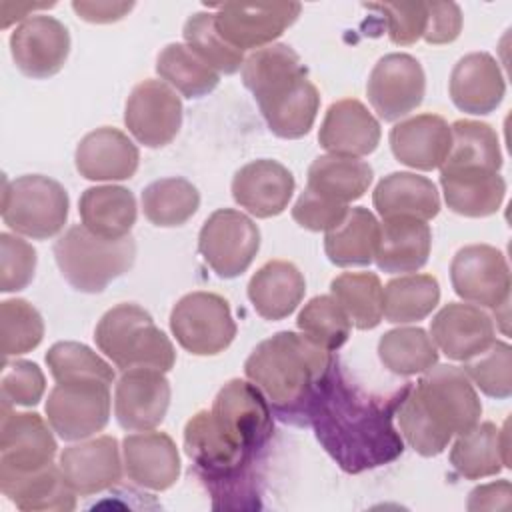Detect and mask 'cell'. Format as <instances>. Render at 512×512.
I'll return each mask as SVG.
<instances>
[{"mask_svg":"<svg viewBox=\"0 0 512 512\" xmlns=\"http://www.w3.org/2000/svg\"><path fill=\"white\" fill-rule=\"evenodd\" d=\"M46 364L56 382H80L100 380L106 384L114 382L112 366L100 358L92 348L80 342L64 340L50 346L46 352Z\"/></svg>","mask_w":512,"mask_h":512,"instance_id":"7bdbcfd3","label":"cell"},{"mask_svg":"<svg viewBox=\"0 0 512 512\" xmlns=\"http://www.w3.org/2000/svg\"><path fill=\"white\" fill-rule=\"evenodd\" d=\"M156 72L170 88L190 100L210 94L220 82L218 72L180 42H172L160 50Z\"/></svg>","mask_w":512,"mask_h":512,"instance_id":"f35d334b","label":"cell"},{"mask_svg":"<svg viewBox=\"0 0 512 512\" xmlns=\"http://www.w3.org/2000/svg\"><path fill=\"white\" fill-rule=\"evenodd\" d=\"M450 150L440 164L448 172H498L502 168L500 140L494 128L478 120H456L450 124Z\"/></svg>","mask_w":512,"mask_h":512,"instance_id":"1f68e13d","label":"cell"},{"mask_svg":"<svg viewBox=\"0 0 512 512\" xmlns=\"http://www.w3.org/2000/svg\"><path fill=\"white\" fill-rule=\"evenodd\" d=\"M36 270V250L26 240L2 232L0 234V290H24Z\"/></svg>","mask_w":512,"mask_h":512,"instance_id":"c3c4849f","label":"cell"},{"mask_svg":"<svg viewBox=\"0 0 512 512\" xmlns=\"http://www.w3.org/2000/svg\"><path fill=\"white\" fill-rule=\"evenodd\" d=\"M122 462L130 482L154 492L172 488L180 476V454L166 432L142 430L124 436Z\"/></svg>","mask_w":512,"mask_h":512,"instance_id":"ffe728a7","label":"cell"},{"mask_svg":"<svg viewBox=\"0 0 512 512\" xmlns=\"http://www.w3.org/2000/svg\"><path fill=\"white\" fill-rule=\"evenodd\" d=\"M334 358L304 334L282 330L262 340L246 358V378L284 422L306 424L308 406Z\"/></svg>","mask_w":512,"mask_h":512,"instance_id":"277c9868","label":"cell"},{"mask_svg":"<svg viewBox=\"0 0 512 512\" xmlns=\"http://www.w3.org/2000/svg\"><path fill=\"white\" fill-rule=\"evenodd\" d=\"M494 320L476 304L448 302L430 322L436 348L456 362H466L484 352L494 338Z\"/></svg>","mask_w":512,"mask_h":512,"instance_id":"d6986e66","label":"cell"},{"mask_svg":"<svg viewBox=\"0 0 512 512\" xmlns=\"http://www.w3.org/2000/svg\"><path fill=\"white\" fill-rule=\"evenodd\" d=\"M426 92L422 64L404 52L382 56L366 84L368 102L384 122H396L416 110Z\"/></svg>","mask_w":512,"mask_h":512,"instance_id":"5bb4252c","label":"cell"},{"mask_svg":"<svg viewBox=\"0 0 512 512\" xmlns=\"http://www.w3.org/2000/svg\"><path fill=\"white\" fill-rule=\"evenodd\" d=\"M134 8V2H86V0H74L72 10L78 14V18L92 22V24H112L128 16V12Z\"/></svg>","mask_w":512,"mask_h":512,"instance_id":"f5cc1de1","label":"cell"},{"mask_svg":"<svg viewBox=\"0 0 512 512\" xmlns=\"http://www.w3.org/2000/svg\"><path fill=\"white\" fill-rule=\"evenodd\" d=\"M382 284L372 272H344L330 282V296L358 330L376 328L382 318Z\"/></svg>","mask_w":512,"mask_h":512,"instance_id":"60d3db41","label":"cell"},{"mask_svg":"<svg viewBox=\"0 0 512 512\" xmlns=\"http://www.w3.org/2000/svg\"><path fill=\"white\" fill-rule=\"evenodd\" d=\"M170 330L186 352L194 356H216L232 344L236 322L226 298L198 290L182 296L174 304Z\"/></svg>","mask_w":512,"mask_h":512,"instance_id":"9c48e42d","label":"cell"},{"mask_svg":"<svg viewBox=\"0 0 512 512\" xmlns=\"http://www.w3.org/2000/svg\"><path fill=\"white\" fill-rule=\"evenodd\" d=\"M298 330L318 346L334 352L350 336V320L332 296H314L304 304L296 320Z\"/></svg>","mask_w":512,"mask_h":512,"instance_id":"ee69618b","label":"cell"},{"mask_svg":"<svg viewBox=\"0 0 512 512\" xmlns=\"http://www.w3.org/2000/svg\"><path fill=\"white\" fill-rule=\"evenodd\" d=\"M272 436V410L248 380L232 378L210 410L184 426V450L212 494L214 508H258L254 460Z\"/></svg>","mask_w":512,"mask_h":512,"instance_id":"6da1fadb","label":"cell"},{"mask_svg":"<svg viewBox=\"0 0 512 512\" xmlns=\"http://www.w3.org/2000/svg\"><path fill=\"white\" fill-rule=\"evenodd\" d=\"M94 342L116 368H156L168 372L176 364L170 338L138 304L124 302L110 308L94 328Z\"/></svg>","mask_w":512,"mask_h":512,"instance_id":"8992f818","label":"cell"},{"mask_svg":"<svg viewBox=\"0 0 512 512\" xmlns=\"http://www.w3.org/2000/svg\"><path fill=\"white\" fill-rule=\"evenodd\" d=\"M306 280L302 272L286 260H270L260 266L248 282V298L264 320H284L302 302Z\"/></svg>","mask_w":512,"mask_h":512,"instance_id":"f1b7e54d","label":"cell"},{"mask_svg":"<svg viewBox=\"0 0 512 512\" xmlns=\"http://www.w3.org/2000/svg\"><path fill=\"white\" fill-rule=\"evenodd\" d=\"M124 124L146 148L170 144L182 126V102L164 80H142L126 100Z\"/></svg>","mask_w":512,"mask_h":512,"instance_id":"9a60e30c","label":"cell"},{"mask_svg":"<svg viewBox=\"0 0 512 512\" xmlns=\"http://www.w3.org/2000/svg\"><path fill=\"white\" fill-rule=\"evenodd\" d=\"M462 372L486 396L506 400L512 394V348L504 340H494L484 352L464 362Z\"/></svg>","mask_w":512,"mask_h":512,"instance_id":"bcb514c9","label":"cell"},{"mask_svg":"<svg viewBox=\"0 0 512 512\" xmlns=\"http://www.w3.org/2000/svg\"><path fill=\"white\" fill-rule=\"evenodd\" d=\"M364 8L378 10L388 28V36L398 46L414 44L422 38L428 22V2H374Z\"/></svg>","mask_w":512,"mask_h":512,"instance_id":"681fc988","label":"cell"},{"mask_svg":"<svg viewBox=\"0 0 512 512\" xmlns=\"http://www.w3.org/2000/svg\"><path fill=\"white\" fill-rule=\"evenodd\" d=\"M138 162L136 144L122 130L110 126L88 132L74 152L76 170L94 182L128 180L136 174Z\"/></svg>","mask_w":512,"mask_h":512,"instance_id":"cb8c5ba5","label":"cell"},{"mask_svg":"<svg viewBox=\"0 0 512 512\" xmlns=\"http://www.w3.org/2000/svg\"><path fill=\"white\" fill-rule=\"evenodd\" d=\"M120 446L114 436H96L80 444L68 446L58 458V466L80 496L104 492L122 478Z\"/></svg>","mask_w":512,"mask_h":512,"instance_id":"44dd1931","label":"cell"},{"mask_svg":"<svg viewBox=\"0 0 512 512\" xmlns=\"http://www.w3.org/2000/svg\"><path fill=\"white\" fill-rule=\"evenodd\" d=\"M68 192L64 186L42 174H26L12 182L4 180L2 220L32 240L56 236L68 220Z\"/></svg>","mask_w":512,"mask_h":512,"instance_id":"ba28073f","label":"cell"},{"mask_svg":"<svg viewBox=\"0 0 512 512\" xmlns=\"http://www.w3.org/2000/svg\"><path fill=\"white\" fill-rule=\"evenodd\" d=\"M82 224L96 236L120 240L130 236L136 222V198L124 186L104 184L86 188L78 200Z\"/></svg>","mask_w":512,"mask_h":512,"instance_id":"4dcf8cb0","label":"cell"},{"mask_svg":"<svg viewBox=\"0 0 512 512\" xmlns=\"http://www.w3.org/2000/svg\"><path fill=\"white\" fill-rule=\"evenodd\" d=\"M448 90L458 110L484 116L500 106L506 94V82L494 56L488 52H470L452 68Z\"/></svg>","mask_w":512,"mask_h":512,"instance_id":"d4e9b609","label":"cell"},{"mask_svg":"<svg viewBox=\"0 0 512 512\" xmlns=\"http://www.w3.org/2000/svg\"><path fill=\"white\" fill-rule=\"evenodd\" d=\"M44 338L40 312L24 298L0 302V348L4 358L34 350Z\"/></svg>","mask_w":512,"mask_h":512,"instance_id":"f6af8a7d","label":"cell"},{"mask_svg":"<svg viewBox=\"0 0 512 512\" xmlns=\"http://www.w3.org/2000/svg\"><path fill=\"white\" fill-rule=\"evenodd\" d=\"M296 182L292 172L270 158L244 164L232 178V198L256 218H272L288 208Z\"/></svg>","mask_w":512,"mask_h":512,"instance_id":"7402d4cb","label":"cell"},{"mask_svg":"<svg viewBox=\"0 0 512 512\" xmlns=\"http://www.w3.org/2000/svg\"><path fill=\"white\" fill-rule=\"evenodd\" d=\"M300 10L298 2H224L214 14L222 38L244 52L270 46L298 20Z\"/></svg>","mask_w":512,"mask_h":512,"instance_id":"4fadbf2b","label":"cell"},{"mask_svg":"<svg viewBox=\"0 0 512 512\" xmlns=\"http://www.w3.org/2000/svg\"><path fill=\"white\" fill-rule=\"evenodd\" d=\"M10 54L16 68L34 80L58 74L70 54L68 28L48 14H32L10 34Z\"/></svg>","mask_w":512,"mask_h":512,"instance_id":"2e32d148","label":"cell"},{"mask_svg":"<svg viewBox=\"0 0 512 512\" xmlns=\"http://www.w3.org/2000/svg\"><path fill=\"white\" fill-rule=\"evenodd\" d=\"M200 206L198 188L180 176L160 178L142 190V210L150 224L174 228L186 224Z\"/></svg>","mask_w":512,"mask_h":512,"instance_id":"74e56055","label":"cell"},{"mask_svg":"<svg viewBox=\"0 0 512 512\" xmlns=\"http://www.w3.org/2000/svg\"><path fill=\"white\" fill-rule=\"evenodd\" d=\"M380 240L378 218L362 206L348 208L340 224L324 236V252L328 260L340 268L368 266L374 262Z\"/></svg>","mask_w":512,"mask_h":512,"instance_id":"d6a6232c","label":"cell"},{"mask_svg":"<svg viewBox=\"0 0 512 512\" xmlns=\"http://www.w3.org/2000/svg\"><path fill=\"white\" fill-rule=\"evenodd\" d=\"M462 10L456 2H428V22L422 38L428 44H450L460 36Z\"/></svg>","mask_w":512,"mask_h":512,"instance_id":"816d5d0a","label":"cell"},{"mask_svg":"<svg viewBox=\"0 0 512 512\" xmlns=\"http://www.w3.org/2000/svg\"><path fill=\"white\" fill-rule=\"evenodd\" d=\"M0 490L22 512H70L78 496L54 462L32 472L0 470Z\"/></svg>","mask_w":512,"mask_h":512,"instance_id":"4316f807","label":"cell"},{"mask_svg":"<svg viewBox=\"0 0 512 512\" xmlns=\"http://www.w3.org/2000/svg\"><path fill=\"white\" fill-rule=\"evenodd\" d=\"M54 6V2L52 4H48V2H38V4H30V2H2L0 4V10H2V28H8L12 22H24V20H28V16H32L30 12H34V10H42V8H52Z\"/></svg>","mask_w":512,"mask_h":512,"instance_id":"11a10c76","label":"cell"},{"mask_svg":"<svg viewBox=\"0 0 512 512\" xmlns=\"http://www.w3.org/2000/svg\"><path fill=\"white\" fill-rule=\"evenodd\" d=\"M378 358L398 376L424 374L438 364V348L422 328H394L378 340Z\"/></svg>","mask_w":512,"mask_h":512,"instance_id":"ab89813d","label":"cell"},{"mask_svg":"<svg viewBox=\"0 0 512 512\" xmlns=\"http://www.w3.org/2000/svg\"><path fill=\"white\" fill-rule=\"evenodd\" d=\"M52 426L36 412H16L2 406L0 412V470L32 472L52 464L56 456Z\"/></svg>","mask_w":512,"mask_h":512,"instance_id":"ac0fdd59","label":"cell"},{"mask_svg":"<svg viewBox=\"0 0 512 512\" xmlns=\"http://www.w3.org/2000/svg\"><path fill=\"white\" fill-rule=\"evenodd\" d=\"M390 148L394 158L414 170H436L444 162L452 132L450 124L438 114H416L400 120L390 130Z\"/></svg>","mask_w":512,"mask_h":512,"instance_id":"484cf974","label":"cell"},{"mask_svg":"<svg viewBox=\"0 0 512 512\" xmlns=\"http://www.w3.org/2000/svg\"><path fill=\"white\" fill-rule=\"evenodd\" d=\"M260 250V230L252 218L234 208L212 212L200 228L198 252L220 278L244 274Z\"/></svg>","mask_w":512,"mask_h":512,"instance_id":"30bf717a","label":"cell"},{"mask_svg":"<svg viewBox=\"0 0 512 512\" xmlns=\"http://www.w3.org/2000/svg\"><path fill=\"white\" fill-rule=\"evenodd\" d=\"M512 486L508 480H496L476 486L468 496V510H506L510 506Z\"/></svg>","mask_w":512,"mask_h":512,"instance_id":"db71d44e","label":"cell"},{"mask_svg":"<svg viewBox=\"0 0 512 512\" xmlns=\"http://www.w3.org/2000/svg\"><path fill=\"white\" fill-rule=\"evenodd\" d=\"M54 260L74 290L98 294L132 268L136 242L132 236L106 240L92 234L84 224H76L54 242Z\"/></svg>","mask_w":512,"mask_h":512,"instance_id":"52a82bcc","label":"cell"},{"mask_svg":"<svg viewBox=\"0 0 512 512\" xmlns=\"http://www.w3.org/2000/svg\"><path fill=\"white\" fill-rule=\"evenodd\" d=\"M482 402L458 366L436 364L416 384H408L396 418L404 440L420 456H438L454 434L478 424Z\"/></svg>","mask_w":512,"mask_h":512,"instance_id":"3957f363","label":"cell"},{"mask_svg":"<svg viewBox=\"0 0 512 512\" xmlns=\"http://www.w3.org/2000/svg\"><path fill=\"white\" fill-rule=\"evenodd\" d=\"M110 384L100 380L56 382L48 392L46 418L66 442L102 432L110 420Z\"/></svg>","mask_w":512,"mask_h":512,"instance_id":"8fae6325","label":"cell"},{"mask_svg":"<svg viewBox=\"0 0 512 512\" xmlns=\"http://www.w3.org/2000/svg\"><path fill=\"white\" fill-rule=\"evenodd\" d=\"M46 390V378L36 362L4 360L0 394L2 406H36Z\"/></svg>","mask_w":512,"mask_h":512,"instance_id":"7dc6e473","label":"cell"},{"mask_svg":"<svg viewBox=\"0 0 512 512\" xmlns=\"http://www.w3.org/2000/svg\"><path fill=\"white\" fill-rule=\"evenodd\" d=\"M318 142L328 154L360 158L380 144V122L356 98H342L328 106L318 130Z\"/></svg>","mask_w":512,"mask_h":512,"instance_id":"603a6c76","label":"cell"},{"mask_svg":"<svg viewBox=\"0 0 512 512\" xmlns=\"http://www.w3.org/2000/svg\"><path fill=\"white\" fill-rule=\"evenodd\" d=\"M170 406V382L162 370H124L114 388V416L128 432L154 430Z\"/></svg>","mask_w":512,"mask_h":512,"instance_id":"e0dca14e","label":"cell"},{"mask_svg":"<svg viewBox=\"0 0 512 512\" xmlns=\"http://www.w3.org/2000/svg\"><path fill=\"white\" fill-rule=\"evenodd\" d=\"M454 292L480 308H500L510 302V268L506 256L490 244L460 248L450 264Z\"/></svg>","mask_w":512,"mask_h":512,"instance_id":"7c38bea8","label":"cell"},{"mask_svg":"<svg viewBox=\"0 0 512 512\" xmlns=\"http://www.w3.org/2000/svg\"><path fill=\"white\" fill-rule=\"evenodd\" d=\"M450 464L466 480L500 474L510 466L502 452L500 428L494 422H482L460 434L450 448Z\"/></svg>","mask_w":512,"mask_h":512,"instance_id":"d590c367","label":"cell"},{"mask_svg":"<svg viewBox=\"0 0 512 512\" xmlns=\"http://www.w3.org/2000/svg\"><path fill=\"white\" fill-rule=\"evenodd\" d=\"M184 42L194 50L210 68L222 74H234L242 70L244 52L228 44L216 26L214 12H194L182 28Z\"/></svg>","mask_w":512,"mask_h":512,"instance_id":"b9f144b4","label":"cell"},{"mask_svg":"<svg viewBox=\"0 0 512 512\" xmlns=\"http://www.w3.org/2000/svg\"><path fill=\"white\" fill-rule=\"evenodd\" d=\"M346 212H348L346 204L326 200L308 188H304V192L298 196L296 204L292 206L294 222L310 232H328L330 228L342 222Z\"/></svg>","mask_w":512,"mask_h":512,"instance_id":"f907efd6","label":"cell"},{"mask_svg":"<svg viewBox=\"0 0 512 512\" xmlns=\"http://www.w3.org/2000/svg\"><path fill=\"white\" fill-rule=\"evenodd\" d=\"M372 178L374 170L368 162L350 156L324 154L310 164L306 188L326 200L348 206V202L364 196Z\"/></svg>","mask_w":512,"mask_h":512,"instance_id":"e575fe53","label":"cell"},{"mask_svg":"<svg viewBox=\"0 0 512 512\" xmlns=\"http://www.w3.org/2000/svg\"><path fill=\"white\" fill-rule=\"evenodd\" d=\"M446 206L466 218H486L500 210L506 182L498 172H448L440 174Z\"/></svg>","mask_w":512,"mask_h":512,"instance_id":"836d02e7","label":"cell"},{"mask_svg":"<svg viewBox=\"0 0 512 512\" xmlns=\"http://www.w3.org/2000/svg\"><path fill=\"white\" fill-rule=\"evenodd\" d=\"M406 388L408 384L392 398L370 396L350 382L334 360L308 406L306 424L344 472L384 466L404 452L392 420Z\"/></svg>","mask_w":512,"mask_h":512,"instance_id":"7a4b0ae2","label":"cell"},{"mask_svg":"<svg viewBox=\"0 0 512 512\" xmlns=\"http://www.w3.org/2000/svg\"><path fill=\"white\" fill-rule=\"evenodd\" d=\"M372 202L384 218L430 220L440 212V196L434 182L412 172H392L374 188Z\"/></svg>","mask_w":512,"mask_h":512,"instance_id":"f546056e","label":"cell"},{"mask_svg":"<svg viewBox=\"0 0 512 512\" xmlns=\"http://www.w3.org/2000/svg\"><path fill=\"white\" fill-rule=\"evenodd\" d=\"M440 302V284L432 274H404L392 278L382 290V310L386 322H420Z\"/></svg>","mask_w":512,"mask_h":512,"instance_id":"8d00e7d4","label":"cell"},{"mask_svg":"<svg viewBox=\"0 0 512 512\" xmlns=\"http://www.w3.org/2000/svg\"><path fill=\"white\" fill-rule=\"evenodd\" d=\"M242 82L252 92L272 134L302 138L314 126L320 92L288 44H270L244 58Z\"/></svg>","mask_w":512,"mask_h":512,"instance_id":"5b68a950","label":"cell"},{"mask_svg":"<svg viewBox=\"0 0 512 512\" xmlns=\"http://www.w3.org/2000/svg\"><path fill=\"white\" fill-rule=\"evenodd\" d=\"M432 230L418 218H384L374 262L382 272H418L430 256Z\"/></svg>","mask_w":512,"mask_h":512,"instance_id":"83f0119b","label":"cell"}]
</instances>
